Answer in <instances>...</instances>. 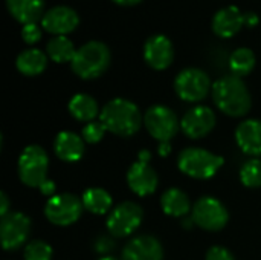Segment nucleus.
<instances>
[{"instance_id":"f257e3e1","label":"nucleus","mask_w":261,"mask_h":260,"mask_svg":"<svg viewBox=\"0 0 261 260\" xmlns=\"http://www.w3.org/2000/svg\"><path fill=\"white\" fill-rule=\"evenodd\" d=\"M213 100L216 106L228 116H245L252 106V98L248 86L240 77L225 75L213 84Z\"/></svg>"},{"instance_id":"f03ea898","label":"nucleus","mask_w":261,"mask_h":260,"mask_svg":"<svg viewBox=\"0 0 261 260\" xmlns=\"http://www.w3.org/2000/svg\"><path fill=\"white\" fill-rule=\"evenodd\" d=\"M99 121L113 135L132 136L141 129L142 115L135 103L125 98H115L102 107Z\"/></svg>"},{"instance_id":"7ed1b4c3","label":"nucleus","mask_w":261,"mask_h":260,"mask_svg":"<svg viewBox=\"0 0 261 260\" xmlns=\"http://www.w3.org/2000/svg\"><path fill=\"white\" fill-rule=\"evenodd\" d=\"M110 49L102 41H87L76 49L70 63L72 70L83 80H93L101 77L110 66Z\"/></svg>"},{"instance_id":"20e7f679","label":"nucleus","mask_w":261,"mask_h":260,"mask_svg":"<svg viewBox=\"0 0 261 260\" xmlns=\"http://www.w3.org/2000/svg\"><path fill=\"white\" fill-rule=\"evenodd\" d=\"M179 170L194 179H210L223 166V158L199 147H188L177 159Z\"/></svg>"},{"instance_id":"39448f33","label":"nucleus","mask_w":261,"mask_h":260,"mask_svg":"<svg viewBox=\"0 0 261 260\" xmlns=\"http://www.w3.org/2000/svg\"><path fill=\"white\" fill-rule=\"evenodd\" d=\"M49 158L40 146H28L18 158L20 181L32 188H40L47 181Z\"/></svg>"},{"instance_id":"423d86ee","label":"nucleus","mask_w":261,"mask_h":260,"mask_svg":"<svg viewBox=\"0 0 261 260\" xmlns=\"http://www.w3.org/2000/svg\"><path fill=\"white\" fill-rule=\"evenodd\" d=\"M213 89L210 77L205 70L197 67H187L174 80V90L177 97L187 103H199L205 100Z\"/></svg>"},{"instance_id":"0eeeda50","label":"nucleus","mask_w":261,"mask_h":260,"mask_svg":"<svg viewBox=\"0 0 261 260\" xmlns=\"http://www.w3.org/2000/svg\"><path fill=\"white\" fill-rule=\"evenodd\" d=\"M84 210L83 201L70 193L55 195L47 199L44 205V216L58 227H67L75 224Z\"/></svg>"},{"instance_id":"6e6552de","label":"nucleus","mask_w":261,"mask_h":260,"mask_svg":"<svg viewBox=\"0 0 261 260\" xmlns=\"http://www.w3.org/2000/svg\"><path fill=\"white\" fill-rule=\"evenodd\" d=\"M144 124L147 132L159 143H170L179 132L180 123L176 113L162 104L150 107L144 116Z\"/></svg>"},{"instance_id":"1a4fd4ad","label":"nucleus","mask_w":261,"mask_h":260,"mask_svg":"<svg viewBox=\"0 0 261 260\" xmlns=\"http://www.w3.org/2000/svg\"><path fill=\"white\" fill-rule=\"evenodd\" d=\"M191 218L194 224L202 230L220 231L228 224L229 215L220 201L211 196H203L194 204L191 210Z\"/></svg>"},{"instance_id":"9d476101","label":"nucleus","mask_w":261,"mask_h":260,"mask_svg":"<svg viewBox=\"0 0 261 260\" xmlns=\"http://www.w3.org/2000/svg\"><path fill=\"white\" fill-rule=\"evenodd\" d=\"M144 218L142 208L135 202H122L115 207L107 218V230L115 238H127L133 234Z\"/></svg>"},{"instance_id":"9b49d317","label":"nucleus","mask_w":261,"mask_h":260,"mask_svg":"<svg viewBox=\"0 0 261 260\" xmlns=\"http://www.w3.org/2000/svg\"><path fill=\"white\" fill-rule=\"evenodd\" d=\"M31 231V221L23 213L11 211L2 218L0 222V239L2 247L6 251L20 248L28 239Z\"/></svg>"},{"instance_id":"f8f14e48","label":"nucleus","mask_w":261,"mask_h":260,"mask_svg":"<svg viewBox=\"0 0 261 260\" xmlns=\"http://www.w3.org/2000/svg\"><path fill=\"white\" fill-rule=\"evenodd\" d=\"M214 126L216 113L206 106H196L190 109L180 121L184 133L191 139H200L206 136L208 133H211Z\"/></svg>"},{"instance_id":"ddd939ff","label":"nucleus","mask_w":261,"mask_h":260,"mask_svg":"<svg viewBox=\"0 0 261 260\" xmlns=\"http://www.w3.org/2000/svg\"><path fill=\"white\" fill-rule=\"evenodd\" d=\"M80 25V17L75 9L69 6H54L44 12L41 18V28L50 34L67 35L76 29Z\"/></svg>"},{"instance_id":"4468645a","label":"nucleus","mask_w":261,"mask_h":260,"mask_svg":"<svg viewBox=\"0 0 261 260\" xmlns=\"http://www.w3.org/2000/svg\"><path fill=\"white\" fill-rule=\"evenodd\" d=\"M144 58L151 69L156 70L167 69L174 58V49L171 40L162 34L151 35L144 44Z\"/></svg>"},{"instance_id":"2eb2a0df","label":"nucleus","mask_w":261,"mask_h":260,"mask_svg":"<svg viewBox=\"0 0 261 260\" xmlns=\"http://www.w3.org/2000/svg\"><path fill=\"white\" fill-rule=\"evenodd\" d=\"M158 175L148 162L138 161L132 164V167L127 172V184L130 190L138 196L153 195L158 188Z\"/></svg>"},{"instance_id":"dca6fc26","label":"nucleus","mask_w":261,"mask_h":260,"mask_svg":"<svg viewBox=\"0 0 261 260\" xmlns=\"http://www.w3.org/2000/svg\"><path fill=\"white\" fill-rule=\"evenodd\" d=\"M164 250L153 236H136L122 250V260H162Z\"/></svg>"},{"instance_id":"f3484780","label":"nucleus","mask_w":261,"mask_h":260,"mask_svg":"<svg viewBox=\"0 0 261 260\" xmlns=\"http://www.w3.org/2000/svg\"><path fill=\"white\" fill-rule=\"evenodd\" d=\"M245 25V14L237 6H226L216 12L213 18V31L222 38L234 37Z\"/></svg>"},{"instance_id":"a211bd4d","label":"nucleus","mask_w":261,"mask_h":260,"mask_svg":"<svg viewBox=\"0 0 261 260\" xmlns=\"http://www.w3.org/2000/svg\"><path fill=\"white\" fill-rule=\"evenodd\" d=\"M236 141L242 152L249 156L261 155V121L246 120L239 124L236 130Z\"/></svg>"},{"instance_id":"6ab92c4d","label":"nucleus","mask_w":261,"mask_h":260,"mask_svg":"<svg viewBox=\"0 0 261 260\" xmlns=\"http://www.w3.org/2000/svg\"><path fill=\"white\" fill-rule=\"evenodd\" d=\"M55 155L66 162H76L84 155V139L73 132H60L54 143Z\"/></svg>"},{"instance_id":"aec40b11","label":"nucleus","mask_w":261,"mask_h":260,"mask_svg":"<svg viewBox=\"0 0 261 260\" xmlns=\"http://www.w3.org/2000/svg\"><path fill=\"white\" fill-rule=\"evenodd\" d=\"M6 8L21 25L37 23L44 15V0H6Z\"/></svg>"},{"instance_id":"412c9836","label":"nucleus","mask_w":261,"mask_h":260,"mask_svg":"<svg viewBox=\"0 0 261 260\" xmlns=\"http://www.w3.org/2000/svg\"><path fill=\"white\" fill-rule=\"evenodd\" d=\"M15 66L20 74L26 77H35V75H40L46 69L47 55L43 51L35 49V48L26 49L18 54L15 60Z\"/></svg>"},{"instance_id":"4be33fe9","label":"nucleus","mask_w":261,"mask_h":260,"mask_svg":"<svg viewBox=\"0 0 261 260\" xmlns=\"http://www.w3.org/2000/svg\"><path fill=\"white\" fill-rule=\"evenodd\" d=\"M69 112L75 120L83 123H92L98 113H101L96 100L87 93H76L72 97L69 101Z\"/></svg>"},{"instance_id":"5701e85b","label":"nucleus","mask_w":261,"mask_h":260,"mask_svg":"<svg viewBox=\"0 0 261 260\" xmlns=\"http://www.w3.org/2000/svg\"><path fill=\"white\" fill-rule=\"evenodd\" d=\"M161 207L165 215L173 218H182L191 211V204L188 196L179 188L167 190L161 198Z\"/></svg>"},{"instance_id":"b1692460","label":"nucleus","mask_w":261,"mask_h":260,"mask_svg":"<svg viewBox=\"0 0 261 260\" xmlns=\"http://www.w3.org/2000/svg\"><path fill=\"white\" fill-rule=\"evenodd\" d=\"M46 52L47 57L55 63H72L76 49L70 38L66 35H57L46 44Z\"/></svg>"},{"instance_id":"393cba45","label":"nucleus","mask_w":261,"mask_h":260,"mask_svg":"<svg viewBox=\"0 0 261 260\" xmlns=\"http://www.w3.org/2000/svg\"><path fill=\"white\" fill-rule=\"evenodd\" d=\"M83 205L93 215H106L112 208V196L104 188H89L83 195Z\"/></svg>"},{"instance_id":"a878e982","label":"nucleus","mask_w":261,"mask_h":260,"mask_svg":"<svg viewBox=\"0 0 261 260\" xmlns=\"http://www.w3.org/2000/svg\"><path fill=\"white\" fill-rule=\"evenodd\" d=\"M255 63H257L255 54L249 48H239L229 57V67L232 70V75L240 78L249 75L254 70Z\"/></svg>"},{"instance_id":"bb28decb","label":"nucleus","mask_w":261,"mask_h":260,"mask_svg":"<svg viewBox=\"0 0 261 260\" xmlns=\"http://www.w3.org/2000/svg\"><path fill=\"white\" fill-rule=\"evenodd\" d=\"M240 181L245 187L257 188L261 187V161L254 158L243 164L240 170Z\"/></svg>"},{"instance_id":"cd10ccee","label":"nucleus","mask_w":261,"mask_h":260,"mask_svg":"<svg viewBox=\"0 0 261 260\" xmlns=\"http://www.w3.org/2000/svg\"><path fill=\"white\" fill-rule=\"evenodd\" d=\"M24 260H52V248L43 241H32L24 248Z\"/></svg>"},{"instance_id":"c85d7f7f","label":"nucleus","mask_w":261,"mask_h":260,"mask_svg":"<svg viewBox=\"0 0 261 260\" xmlns=\"http://www.w3.org/2000/svg\"><path fill=\"white\" fill-rule=\"evenodd\" d=\"M107 132L106 126L101 123V121H92V123H87L84 127H83V139L89 144H96L102 139L104 133Z\"/></svg>"},{"instance_id":"c756f323","label":"nucleus","mask_w":261,"mask_h":260,"mask_svg":"<svg viewBox=\"0 0 261 260\" xmlns=\"http://www.w3.org/2000/svg\"><path fill=\"white\" fill-rule=\"evenodd\" d=\"M21 38L28 44H34L41 38V28L37 23L23 25L21 28Z\"/></svg>"},{"instance_id":"7c9ffc66","label":"nucleus","mask_w":261,"mask_h":260,"mask_svg":"<svg viewBox=\"0 0 261 260\" xmlns=\"http://www.w3.org/2000/svg\"><path fill=\"white\" fill-rule=\"evenodd\" d=\"M206 260H234V256L229 250L223 247H211L206 253Z\"/></svg>"},{"instance_id":"2f4dec72","label":"nucleus","mask_w":261,"mask_h":260,"mask_svg":"<svg viewBox=\"0 0 261 260\" xmlns=\"http://www.w3.org/2000/svg\"><path fill=\"white\" fill-rule=\"evenodd\" d=\"M113 248H115V242H113V239L109 238V236H99V238L95 241V251H98V253H101V254L110 253Z\"/></svg>"},{"instance_id":"473e14b6","label":"nucleus","mask_w":261,"mask_h":260,"mask_svg":"<svg viewBox=\"0 0 261 260\" xmlns=\"http://www.w3.org/2000/svg\"><path fill=\"white\" fill-rule=\"evenodd\" d=\"M40 192H41L44 196L52 198V196H54V192H55V184H54V181L47 179L46 182H43V185L40 187Z\"/></svg>"},{"instance_id":"72a5a7b5","label":"nucleus","mask_w":261,"mask_h":260,"mask_svg":"<svg viewBox=\"0 0 261 260\" xmlns=\"http://www.w3.org/2000/svg\"><path fill=\"white\" fill-rule=\"evenodd\" d=\"M0 202H2V205H0V216L3 218V216H6L8 213H11V211H9V199H8V196H6V193H2V195H0Z\"/></svg>"},{"instance_id":"f704fd0d","label":"nucleus","mask_w":261,"mask_h":260,"mask_svg":"<svg viewBox=\"0 0 261 260\" xmlns=\"http://www.w3.org/2000/svg\"><path fill=\"white\" fill-rule=\"evenodd\" d=\"M258 23V15L254 12H246L245 14V25L248 26H255Z\"/></svg>"},{"instance_id":"c9c22d12","label":"nucleus","mask_w":261,"mask_h":260,"mask_svg":"<svg viewBox=\"0 0 261 260\" xmlns=\"http://www.w3.org/2000/svg\"><path fill=\"white\" fill-rule=\"evenodd\" d=\"M170 152H171V146H170V143H159V155L161 156H168L170 155Z\"/></svg>"},{"instance_id":"e433bc0d","label":"nucleus","mask_w":261,"mask_h":260,"mask_svg":"<svg viewBox=\"0 0 261 260\" xmlns=\"http://www.w3.org/2000/svg\"><path fill=\"white\" fill-rule=\"evenodd\" d=\"M112 2L116 3V5H121V6H133V5H138L142 0H112Z\"/></svg>"},{"instance_id":"4c0bfd02","label":"nucleus","mask_w":261,"mask_h":260,"mask_svg":"<svg viewBox=\"0 0 261 260\" xmlns=\"http://www.w3.org/2000/svg\"><path fill=\"white\" fill-rule=\"evenodd\" d=\"M148 159H150V153H148L147 150H142V152L139 153V159H138V161H144V162H148Z\"/></svg>"},{"instance_id":"58836bf2","label":"nucleus","mask_w":261,"mask_h":260,"mask_svg":"<svg viewBox=\"0 0 261 260\" xmlns=\"http://www.w3.org/2000/svg\"><path fill=\"white\" fill-rule=\"evenodd\" d=\"M99 260H116L115 257H110V256H104V257H101Z\"/></svg>"}]
</instances>
